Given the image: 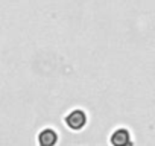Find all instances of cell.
<instances>
[{"mask_svg": "<svg viewBox=\"0 0 155 146\" xmlns=\"http://www.w3.org/2000/svg\"><path fill=\"white\" fill-rule=\"evenodd\" d=\"M65 123L70 129H74V131H79L85 126L87 123V116L82 110H73L71 113L67 114L65 117Z\"/></svg>", "mask_w": 155, "mask_h": 146, "instance_id": "obj_1", "label": "cell"}, {"mask_svg": "<svg viewBox=\"0 0 155 146\" xmlns=\"http://www.w3.org/2000/svg\"><path fill=\"white\" fill-rule=\"evenodd\" d=\"M110 141H111L113 146H132L131 134H129V131L125 129V128H119V129H116V131L111 134Z\"/></svg>", "mask_w": 155, "mask_h": 146, "instance_id": "obj_2", "label": "cell"}, {"mask_svg": "<svg viewBox=\"0 0 155 146\" xmlns=\"http://www.w3.org/2000/svg\"><path fill=\"white\" fill-rule=\"evenodd\" d=\"M56 141H58V134L50 128H46L38 134V144L40 146H55Z\"/></svg>", "mask_w": 155, "mask_h": 146, "instance_id": "obj_3", "label": "cell"}]
</instances>
